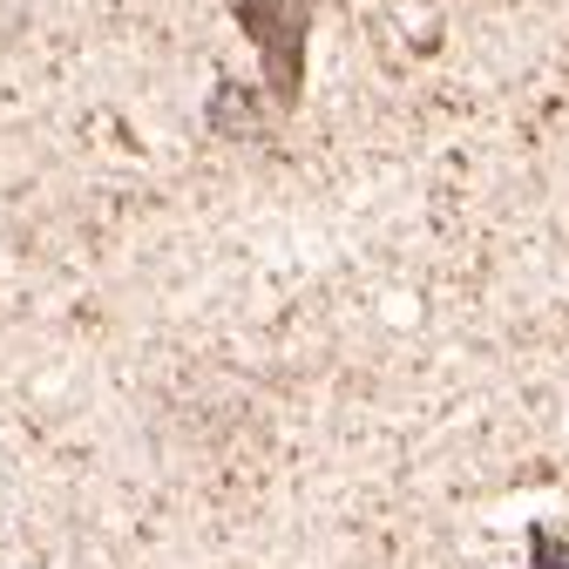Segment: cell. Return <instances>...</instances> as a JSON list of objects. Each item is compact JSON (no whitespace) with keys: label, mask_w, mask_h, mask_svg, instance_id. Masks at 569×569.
I'll return each instance as SVG.
<instances>
[{"label":"cell","mask_w":569,"mask_h":569,"mask_svg":"<svg viewBox=\"0 0 569 569\" xmlns=\"http://www.w3.org/2000/svg\"><path fill=\"white\" fill-rule=\"evenodd\" d=\"M238 28L258 41L264 82L278 109H299L306 96V28H312V0H238Z\"/></svg>","instance_id":"cell-1"},{"label":"cell","mask_w":569,"mask_h":569,"mask_svg":"<svg viewBox=\"0 0 569 569\" xmlns=\"http://www.w3.org/2000/svg\"><path fill=\"white\" fill-rule=\"evenodd\" d=\"M529 569H569V542L556 529H529Z\"/></svg>","instance_id":"cell-2"}]
</instances>
